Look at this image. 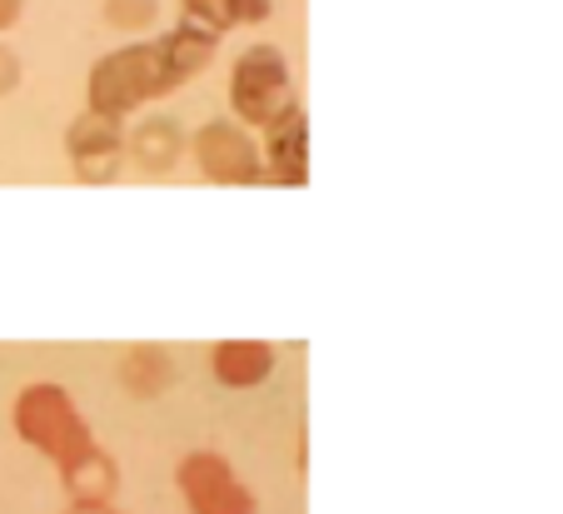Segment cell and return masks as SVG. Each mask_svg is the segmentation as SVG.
Returning <instances> with one entry per match:
<instances>
[{"instance_id":"obj_1","label":"cell","mask_w":563,"mask_h":514,"mask_svg":"<svg viewBox=\"0 0 563 514\" xmlns=\"http://www.w3.org/2000/svg\"><path fill=\"white\" fill-rule=\"evenodd\" d=\"M11 425H15V439L31 445L35 455H45V460L60 470L65 484H70L75 474H86L96 460H106L90 419L80 415L70 390L55 385V380H35V385H25L21 395H15Z\"/></svg>"},{"instance_id":"obj_2","label":"cell","mask_w":563,"mask_h":514,"mask_svg":"<svg viewBox=\"0 0 563 514\" xmlns=\"http://www.w3.org/2000/svg\"><path fill=\"white\" fill-rule=\"evenodd\" d=\"M180 90V76L165 61V45L159 35H145V41H130L106 51L86 76V110L110 120H130L140 110H150L155 100L175 96Z\"/></svg>"},{"instance_id":"obj_3","label":"cell","mask_w":563,"mask_h":514,"mask_svg":"<svg viewBox=\"0 0 563 514\" xmlns=\"http://www.w3.org/2000/svg\"><path fill=\"white\" fill-rule=\"evenodd\" d=\"M295 106V70L289 55L269 41H255L230 65V120L250 130H265L275 116Z\"/></svg>"},{"instance_id":"obj_4","label":"cell","mask_w":563,"mask_h":514,"mask_svg":"<svg viewBox=\"0 0 563 514\" xmlns=\"http://www.w3.org/2000/svg\"><path fill=\"white\" fill-rule=\"evenodd\" d=\"M185 155L195 161L200 181L224 185V190H245V185H265V165H260V135L230 116H214L185 135Z\"/></svg>"},{"instance_id":"obj_5","label":"cell","mask_w":563,"mask_h":514,"mask_svg":"<svg viewBox=\"0 0 563 514\" xmlns=\"http://www.w3.org/2000/svg\"><path fill=\"white\" fill-rule=\"evenodd\" d=\"M175 490L190 514H260L255 490L220 450H190L175 464Z\"/></svg>"},{"instance_id":"obj_6","label":"cell","mask_w":563,"mask_h":514,"mask_svg":"<svg viewBox=\"0 0 563 514\" xmlns=\"http://www.w3.org/2000/svg\"><path fill=\"white\" fill-rule=\"evenodd\" d=\"M65 155H70L80 181H90V185L115 181L120 161H125V120L80 110V116L65 125Z\"/></svg>"},{"instance_id":"obj_7","label":"cell","mask_w":563,"mask_h":514,"mask_svg":"<svg viewBox=\"0 0 563 514\" xmlns=\"http://www.w3.org/2000/svg\"><path fill=\"white\" fill-rule=\"evenodd\" d=\"M260 135V165H265V185H285V190H299L309 185V110L289 106L285 116H275Z\"/></svg>"},{"instance_id":"obj_8","label":"cell","mask_w":563,"mask_h":514,"mask_svg":"<svg viewBox=\"0 0 563 514\" xmlns=\"http://www.w3.org/2000/svg\"><path fill=\"white\" fill-rule=\"evenodd\" d=\"M279 350L269 340H220L210 350V375L224 390H260L265 380H275Z\"/></svg>"},{"instance_id":"obj_9","label":"cell","mask_w":563,"mask_h":514,"mask_svg":"<svg viewBox=\"0 0 563 514\" xmlns=\"http://www.w3.org/2000/svg\"><path fill=\"white\" fill-rule=\"evenodd\" d=\"M125 161L145 175H170L185 161V130L170 116H145L140 125H125Z\"/></svg>"},{"instance_id":"obj_10","label":"cell","mask_w":563,"mask_h":514,"mask_svg":"<svg viewBox=\"0 0 563 514\" xmlns=\"http://www.w3.org/2000/svg\"><path fill=\"white\" fill-rule=\"evenodd\" d=\"M115 375L135 400H159L175 385V354L165 350V345H130V350L120 354Z\"/></svg>"},{"instance_id":"obj_11","label":"cell","mask_w":563,"mask_h":514,"mask_svg":"<svg viewBox=\"0 0 563 514\" xmlns=\"http://www.w3.org/2000/svg\"><path fill=\"white\" fill-rule=\"evenodd\" d=\"M159 45H165V61H170V70L180 76V86L195 80V76H205L210 61L220 55V35L205 31V25H195V21L170 25V31L159 35Z\"/></svg>"},{"instance_id":"obj_12","label":"cell","mask_w":563,"mask_h":514,"mask_svg":"<svg viewBox=\"0 0 563 514\" xmlns=\"http://www.w3.org/2000/svg\"><path fill=\"white\" fill-rule=\"evenodd\" d=\"M275 15V0H180V21L224 35L234 25H265Z\"/></svg>"},{"instance_id":"obj_13","label":"cell","mask_w":563,"mask_h":514,"mask_svg":"<svg viewBox=\"0 0 563 514\" xmlns=\"http://www.w3.org/2000/svg\"><path fill=\"white\" fill-rule=\"evenodd\" d=\"M159 21V0H106V25L120 35H135L145 41Z\"/></svg>"},{"instance_id":"obj_14","label":"cell","mask_w":563,"mask_h":514,"mask_svg":"<svg viewBox=\"0 0 563 514\" xmlns=\"http://www.w3.org/2000/svg\"><path fill=\"white\" fill-rule=\"evenodd\" d=\"M21 80H25V61L15 55L11 41H0V100L15 96V90H21Z\"/></svg>"},{"instance_id":"obj_15","label":"cell","mask_w":563,"mask_h":514,"mask_svg":"<svg viewBox=\"0 0 563 514\" xmlns=\"http://www.w3.org/2000/svg\"><path fill=\"white\" fill-rule=\"evenodd\" d=\"M25 6H31V0H0V41L25 21Z\"/></svg>"}]
</instances>
